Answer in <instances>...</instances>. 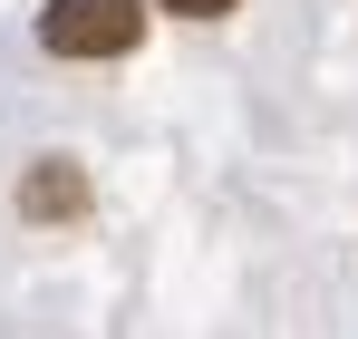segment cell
<instances>
[{"label": "cell", "mask_w": 358, "mask_h": 339, "mask_svg": "<svg viewBox=\"0 0 358 339\" xmlns=\"http://www.w3.org/2000/svg\"><path fill=\"white\" fill-rule=\"evenodd\" d=\"M136 39H145V0H49L39 10L49 58H126Z\"/></svg>", "instance_id": "cell-1"}, {"label": "cell", "mask_w": 358, "mask_h": 339, "mask_svg": "<svg viewBox=\"0 0 358 339\" xmlns=\"http://www.w3.org/2000/svg\"><path fill=\"white\" fill-rule=\"evenodd\" d=\"M20 214H39V223H68V214H87V174L68 165V155H49V165L20 184Z\"/></svg>", "instance_id": "cell-2"}, {"label": "cell", "mask_w": 358, "mask_h": 339, "mask_svg": "<svg viewBox=\"0 0 358 339\" xmlns=\"http://www.w3.org/2000/svg\"><path fill=\"white\" fill-rule=\"evenodd\" d=\"M165 10H184V20H223V10H242V0H165Z\"/></svg>", "instance_id": "cell-3"}]
</instances>
